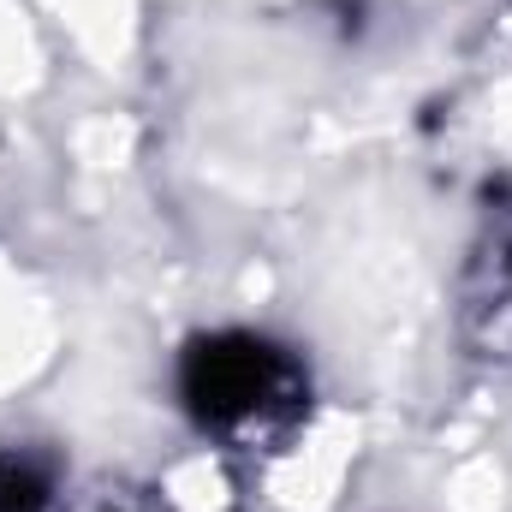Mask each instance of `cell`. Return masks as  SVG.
<instances>
[{
    "mask_svg": "<svg viewBox=\"0 0 512 512\" xmlns=\"http://www.w3.org/2000/svg\"><path fill=\"white\" fill-rule=\"evenodd\" d=\"M0 512H42V483L24 465H0Z\"/></svg>",
    "mask_w": 512,
    "mask_h": 512,
    "instance_id": "2",
    "label": "cell"
},
{
    "mask_svg": "<svg viewBox=\"0 0 512 512\" xmlns=\"http://www.w3.org/2000/svg\"><path fill=\"white\" fill-rule=\"evenodd\" d=\"M185 399L221 435H268L304 411V376L251 334H215L185 358Z\"/></svg>",
    "mask_w": 512,
    "mask_h": 512,
    "instance_id": "1",
    "label": "cell"
}]
</instances>
